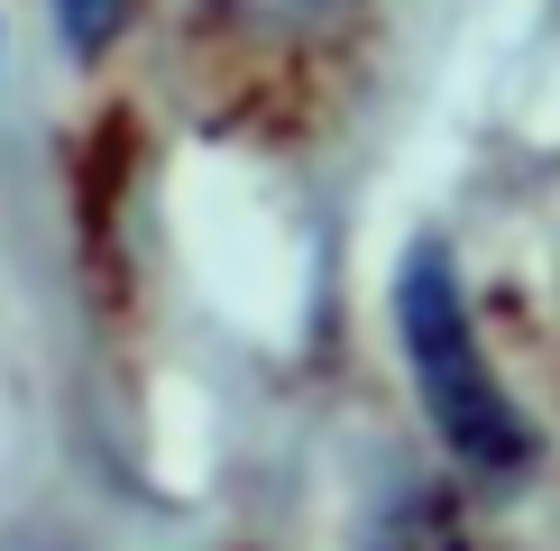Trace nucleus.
<instances>
[{
	"label": "nucleus",
	"instance_id": "f257e3e1",
	"mask_svg": "<svg viewBox=\"0 0 560 551\" xmlns=\"http://www.w3.org/2000/svg\"><path fill=\"white\" fill-rule=\"evenodd\" d=\"M395 340H405V367L413 386H423V413L432 432L469 459L478 478H515L533 459V423L515 413L505 396L497 359H487L478 340V313L469 294H459V267L441 239H413L405 267H395Z\"/></svg>",
	"mask_w": 560,
	"mask_h": 551
},
{
	"label": "nucleus",
	"instance_id": "f03ea898",
	"mask_svg": "<svg viewBox=\"0 0 560 551\" xmlns=\"http://www.w3.org/2000/svg\"><path fill=\"white\" fill-rule=\"evenodd\" d=\"M120 10H129V0H56L65 46H74V56H102V46L120 37Z\"/></svg>",
	"mask_w": 560,
	"mask_h": 551
},
{
	"label": "nucleus",
	"instance_id": "7ed1b4c3",
	"mask_svg": "<svg viewBox=\"0 0 560 551\" xmlns=\"http://www.w3.org/2000/svg\"><path fill=\"white\" fill-rule=\"evenodd\" d=\"M240 10H267V19H322V10H340V0H240Z\"/></svg>",
	"mask_w": 560,
	"mask_h": 551
}]
</instances>
